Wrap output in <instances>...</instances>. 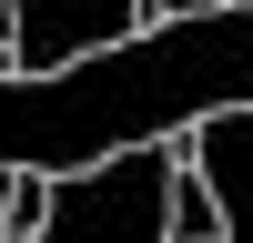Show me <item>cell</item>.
I'll use <instances>...</instances> for the list:
<instances>
[{
	"mask_svg": "<svg viewBox=\"0 0 253 243\" xmlns=\"http://www.w3.org/2000/svg\"><path fill=\"white\" fill-rule=\"evenodd\" d=\"M182 162L213 182V202H223V243H253V101H223V112L182 122Z\"/></svg>",
	"mask_w": 253,
	"mask_h": 243,
	"instance_id": "3957f363",
	"label": "cell"
},
{
	"mask_svg": "<svg viewBox=\"0 0 253 243\" xmlns=\"http://www.w3.org/2000/svg\"><path fill=\"white\" fill-rule=\"evenodd\" d=\"M193 10H213V0H142V20H193Z\"/></svg>",
	"mask_w": 253,
	"mask_h": 243,
	"instance_id": "8992f818",
	"label": "cell"
},
{
	"mask_svg": "<svg viewBox=\"0 0 253 243\" xmlns=\"http://www.w3.org/2000/svg\"><path fill=\"white\" fill-rule=\"evenodd\" d=\"M162 223H172V152L162 142H122L101 162L51 172L41 243H162Z\"/></svg>",
	"mask_w": 253,
	"mask_h": 243,
	"instance_id": "6da1fadb",
	"label": "cell"
},
{
	"mask_svg": "<svg viewBox=\"0 0 253 243\" xmlns=\"http://www.w3.org/2000/svg\"><path fill=\"white\" fill-rule=\"evenodd\" d=\"M10 172H20V162H0V223H10Z\"/></svg>",
	"mask_w": 253,
	"mask_h": 243,
	"instance_id": "52a82bcc",
	"label": "cell"
},
{
	"mask_svg": "<svg viewBox=\"0 0 253 243\" xmlns=\"http://www.w3.org/2000/svg\"><path fill=\"white\" fill-rule=\"evenodd\" d=\"M142 31V0H0V51L10 71H71Z\"/></svg>",
	"mask_w": 253,
	"mask_h": 243,
	"instance_id": "7a4b0ae2",
	"label": "cell"
},
{
	"mask_svg": "<svg viewBox=\"0 0 253 243\" xmlns=\"http://www.w3.org/2000/svg\"><path fill=\"white\" fill-rule=\"evenodd\" d=\"M41 223H51V172L20 162V172H10V223H0V243H41Z\"/></svg>",
	"mask_w": 253,
	"mask_h": 243,
	"instance_id": "5b68a950",
	"label": "cell"
},
{
	"mask_svg": "<svg viewBox=\"0 0 253 243\" xmlns=\"http://www.w3.org/2000/svg\"><path fill=\"white\" fill-rule=\"evenodd\" d=\"M162 243H223V202H213V182L182 162L172 172V223H162Z\"/></svg>",
	"mask_w": 253,
	"mask_h": 243,
	"instance_id": "277c9868",
	"label": "cell"
}]
</instances>
